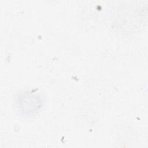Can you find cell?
<instances>
[{"mask_svg": "<svg viewBox=\"0 0 148 148\" xmlns=\"http://www.w3.org/2000/svg\"><path fill=\"white\" fill-rule=\"evenodd\" d=\"M42 97L33 92H24L17 100V107L23 115L32 117L36 115L43 106Z\"/></svg>", "mask_w": 148, "mask_h": 148, "instance_id": "6da1fadb", "label": "cell"}]
</instances>
